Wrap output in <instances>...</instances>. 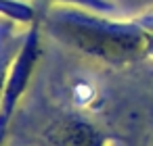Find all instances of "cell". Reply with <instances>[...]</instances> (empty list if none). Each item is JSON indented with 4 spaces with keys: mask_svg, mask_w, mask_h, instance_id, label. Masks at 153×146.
<instances>
[{
    "mask_svg": "<svg viewBox=\"0 0 153 146\" xmlns=\"http://www.w3.org/2000/svg\"><path fill=\"white\" fill-rule=\"evenodd\" d=\"M40 27L59 44L111 67L149 61V29L140 15L115 17L76 7H48Z\"/></svg>",
    "mask_w": 153,
    "mask_h": 146,
    "instance_id": "cell-1",
    "label": "cell"
},
{
    "mask_svg": "<svg viewBox=\"0 0 153 146\" xmlns=\"http://www.w3.org/2000/svg\"><path fill=\"white\" fill-rule=\"evenodd\" d=\"M40 29L42 27H40V19H38L36 23L30 25L27 34L23 36L19 48H17V54L11 63L4 94H2V100H0V142H2V138L7 134L11 113L17 106L21 94L25 92V88L30 84V77H32V73L38 65V59H40Z\"/></svg>",
    "mask_w": 153,
    "mask_h": 146,
    "instance_id": "cell-2",
    "label": "cell"
},
{
    "mask_svg": "<svg viewBox=\"0 0 153 146\" xmlns=\"http://www.w3.org/2000/svg\"><path fill=\"white\" fill-rule=\"evenodd\" d=\"M44 142L51 146H109L107 138L92 123L78 117L57 121L46 131Z\"/></svg>",
    "mask_w": 153,
    "mask_h": 146,
    "instance_id": "cell-3",
    "label": "cell"
},
{
    "mask_svg": "<svg viewBox=\"0 0 153 146\" xmlns=\"http://www.w3.org/2000/svg\"><path fill=\"white\" fill-rule=\"evenodd\" d=\"M0 15L21 25H32L40 19L38 11L25 0H0Z\"/></svg>",
    "mask_w": 153,
    "mask_h": 146,
    "instance_id": "cell-4",
    "label": "cell"
},
{
    "mask_svg": "<svg viewBox=\"0 0 153 146\" xmlns=\"http://www.w3.org/2000/svg\"><path fill=\"white\" fill-rule=\"evenodd\" d=\"M42 2H46L48 7H76L105 15H115L120 11V4L115 0H42Z\"/></svg>",
    "mask_w": 153,
    "mask_h": 146,
    "instance_id": "cell-5",
    "label": "cell"
},
{
    "mask_svg": "<svg viewBox=\"0 0 153 146\" xmlns=\"http://www.w3.org/2000/svg\"><path fill=\"white\" fill-rule=\"evenodd\" d=\"M15 54H17L15 46H11L7 40H2V48H0V100H2V94H4V86H7L11 63H13Z\"/></svg>",
    "mask_w": 153,
    "mask_h": 146,
    "instance_id": "cell-6",
    "label": "cell"
},
{
    "mask_svg": "<svg viewBox=\"0 0 153 146\" xmlns=\"http://www.w3.org/2000/svg\"><path fill=\"white\" fill-rule=\"evenodd\" d=\"M115 2H124V4H130V7H151L153 0H115Z\"/></svg>",
    "mask_w": 153,
    "mask_h": 146,
    "instance_id": "cell-7",
    "label": "cell"
},
{
    "mask_svg": "<svg viewBox=\"0 0 153 146\" xmlns=\"http://www.w3.org/2000/svg\"><path fill=\"white\" fill-rule=\"evenodd\" d=\"M42 146H51V144H48V142H42Z\"/></svg>",
    "mask_w": 153,
    "mask_h": 146,
    "instance_id": "cell-8",
    "label": "cell"
}]
</instances>
